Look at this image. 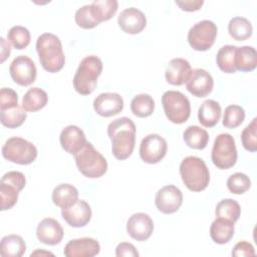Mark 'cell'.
I'll use <instances>...</instances> for the list:
<instances>
[{
    "mask_svg": "<svg viewBox=\"0 0 257 257\" xmlns=\"http://www.w3.org/2000/svg\"><path fill=\"white\" fill-rule=\"evenodd\" d=\"M136 132L135 122L126 116L108 123L107 136L111 141V152L115 159L121 161L132 156L136 145Z\"/></svg>",
    "mask_w": 257,
    "mask_h": 257,
    "instance_id": "obj_1",
    "label": "cell"
},
{
    "mask_svg": "<svg viewBox=\"0 0 257 257\" xmlns=\"http://www.w3.org/2000/svg\"><path fill=\"white\" fill-rule=\"evenodd\" d=\"M36 51L41 66L44 70L55 73L65 64V56L61 41L55 34L46 32L36 40Z\"/></svg>",
    "mask_w": 257,
    "mask_h": 257,
    "instance_id": "obj_2",
    "label": "cell"
},
{
    "mask_svg": "<svg viewBox=\"0 0 257 257\" xmlns=\"http://www.w3.org/2000/svg\"><path fill=\"white\" fill-rule=\"evenodd\" d=\"M102 71V61L95 55L85 56L79 63L73 76V87L81 95L93 92L97 84V78Z\"/></svg>",
    "mask_w": 257,
    "mask_h": 257,
    "instance_id": "obj_3",
    "label": "cell"
},
{
    "mask_svg": "<svg viewBox=\"0 0 257 257\" xmlns=\"http://www.w3.org/2000/svg\"><path fill=\"white\" fill-rule=\"evenodd\" d=\"M180 175L185 186L192 192H201L210 183L207 165L201 158L195 156H189L181 162Z\"/></svg>",
    "mask_w": 257,
    "mask_h": 257,
    "instance_id": "obj_4",
    "label": "cell"
},
{
    "mask_svg": "<svg viewBox=\"0 0 257 257\" xmlns=\"http://www.w3.org/2000/svg\"><path fill=\"white\" fill-rule=\"evenodd\" d=\"M75 164L78 171L86 178L97 179L102 177L107 171V162L104 157L94 149L91 143L85 146L74 155Z\"/></svg>",
    "mask_w": 257,
    "mask_h": 257,
    "instance_id": "obj_5",
    "label": "cell"
},
{
    "mask_svg": "<svg viewBox=\"0 0 257 257\" xmlns=\"http://www.w3.org/2000/svg\"><path fill=\"white\" fill-rule=\"evenodd\" d=\"M162 104L167 118L173 123H184L190 117V100L181 91L168 90L164 92L162 96Z\"/></svg>",
    "mask_w": 257,
    "mask_h": 257,
    "instance_id": "obj_6",
    "label": "cell"
},
{
    "mask_svg": "<svg viewBox=\"0 0 257 257\" xmlns=\"http://www.w3.org/2000/svg\"><path fill=\"white\" fill-rule=\"evenodd\" d=\"M2 156L8 162L18 165H29L37 158V149L32 143L23 138L12 137L3 145Z\"/></svg>",
    "mask_w": 257,
    "mask_h": 257,
    "instance_id": "obj_7",
    "label": "cell"
},
{
    "mask_svg": "<svg viewBox=\"0 0 257 257\" xmlns=\"http://www.w3.org/2000/svg\"><path fill=\"white\" fill-rule=\"evenodd\" d=\"M238 154L235 140L230 134H220L214 141L211 160L221 170H227L235 166Z\"/></svg>",
    "mask_w": 257,
    "mask_h": 257,
    "instance_id": "obj_8",
    "label": "cell"
},
{
    "mask_svg": "<svg viewBox=\"0 0 257 257\" xmlns=\"http://www.w3.org/2000/svg\"><path fill=\"white\" fill-rule=\"evenodd\" d=\"M217 25L211 20H201L194 24L188 32V42L197 51H206L215 43L217 37Z\"/></svg>",
    "mask_w": 257,
    "mask_h": 257,
    "instance_id": "obj_9",
    "label": "cell"
},
{
    "mask_svg": "<svg viewBox=\"0 0 257 257\" xmlns=\"http://www.w3.org/2000/svg\"><path fill=\"white\" fill-rule=\"evenodd\" d=\"M168 150L166 140L157 134L146 136L140 145V157L147 164H157L162 161Z\"/></svg>",
    "mask_w": 257,
    "mask_h": 257,
    "instance_id": "obj_10",
    "label": "cell"
},
{
    "mask_svg": "<svg viewBox=\"0 0 257 257\" xmlns=\"http://www.w3.org/2000/svg\"><path fill=\"white\" fill-rule=\"evenodd\" d=\"M9 73L15 83L21 86H28L35 81L37 69L30 57L19 55L12 60L9 66Z\"/></svg>",
    "mask_w": 257,
    "mask_h": 257,
    "instance_id": "obj_11",
    "label": "cell"
},
{
    "mask_svg": "<svg viewBox=\"0 0 257 257\" xmlns=\"http://www.w3.org/2000/svg\"><path fill=\"white\" fill-rule=\"evenodd\" d=\"M155 204L157 209L163 214H173L183 204L182 191L174 185L165 186L156 193Z\"/></svg>",
    "mask_w": 257,
    "mask_h": 257,
    "instance_id": "obj_12",
    "label": "cell"
},
{
    "mask_svg": "<svg viewBox=\"0 0 257 257\" xmlns=\"http://www.w3.org/2000/svg\"><path fill=\"white\" fill-rule=\"evenodd\" d=\"M214 87L212 75L203 68H195L186 81L187 90L197 97H205L211 93Z\"/></svg>",
    "mask_w": 257,
    "mask_h": 257,
    "instance_id": "obj_13",
    "label": "cell"
},
{
    "mask_svg": "<svg viewBox=\"0 0 257 257\" xmlns=\"http://www.w3.org/2000/svg\"><path fill=\"white\" fill-rule=\"evenodd\" d=\"M154 231V222L152 218L143 212L133 214L126 222L127 234L137 241L149 239Z\"/></svg>",
    "mask_w": 257,
    "mask_h": 257,
    "instance_id": "obj_14",
    "label": "cell"
},
{
    "mask_svg": "<svg viewBox=\"0 0 257 257\" xmlns=\"http://www.w3.org/2000/svg\"><path fill=\"white\" fill-rule=\"evenodd\" d=\"M119 28L127 34H138L147 26V18L143 11L130 7L122 10L117 17Z\"/></svg>",
    "mask_w": 257,
    "mask_h": 257,
    "instance_id": "obj_15",
    "label": "cell"
},
{
    "mask_svg": "<svg viewBox=\"0 0 257 257\" xmlns=\"http://www.w3.org/2000/svg\"><path fill=\"white\" fill-rule=\"evenodd\" d=\"M91 208L84 200H77L72 206L61 209V216L71 227L80 228L87 225L91 219Z\"/></svg>",
    "mask_w": 257,
    "mask_h": 257,
    "instance_id": "obj_16",
    "label": "cell"
},
{
    "mask_svg": "<svg viewBox=\"0 0 257 257\" xmlns=\"http://www.w3.org/2000/svg\"><path fill=\"white\" fill-rule=\"evenodd\" d=\"M93 108L100 116L109 117L123 109V99L116 92H102L94 98Z\"/></svg>",
    "mask_w": 257,
    "mask_h": 257,
    "instance_id": "obj_17",
    "label": "cell"
},
{
    "mask_svg": "<svg viewBox=\"0 0 257 257\" xmlns=\"http://www.w3.org/2000/svg\"><path fill=\"white\" fill-rule=\"evenodd\" d=\"M100 245L88 237L70 240L64 247L63 254L66 257H92L99 253Z\"/></svg>",
    "mask_w": 257,
    "mask_h": 257,
    "instance_id": "obj_18",
    "label": "cell"
},
{
    "mask_svg": "<svg viewBox=\"0 0 257 257\" xmlns=\"http://www.w3.org/2000/svg\"><path fill=\"white\" fill-rule=\"evenodd\" d=\"M36 236L41 243L54 246L61 242L63 238V229L57 220L53 218H44L37 225Z\"/></svg>",
    "mask_w": 257,
    "mask_h": 257,
    "instance_id": "obj_19",
    "label": "cell"
},
{
    "mask_svg": "<svg viewBox=\"0 0 257 257\" xmlns=\"http://www.w3.org/2000/svg\"><path fill=\"white\" fill-rule=\"evenodd\" d=\"M59 142L61 148L71 155H75L87 143L83 131L74 124L67 125L61 131Z\"/></svg>",
    "mask_w": 257,
    "mask_h": 257,
    "instance_id": "obj_20",
    "label": "cell"
},
{
    "mask_svg": "<svg viewBox=\"0 0 257 257\" xmlns=\"http://www.w3.org/2000/svg\"><path fill=\"white\" fill-rule=\"evenodd\" d=\"M191 71L192 68L190 62L185 58L177 57L173 58L168 63L165 70V77L168 83L180 86L186 83Z\"/></svg>",
    "mask_w": 257,
    "mask_h": 257,
    "instance_id": "obj_21",
    "label": "cell"
},
{
    "mask_svg": "<svg viewBox=\"0 0 257 257\" xmlns=\"http://www.w3.org/2000/svg\"><path fill=\"white\" fill-rule=\"evenodd\" d=\"M222 109L214 99L205 100L198 109V119L200 123L205 127L215 126L221 118Z\"/></svg>",
    "mask_w": 257,
    "mask_h": 257,
    "instance_id": "obj_22",
    "label": "cell"
},
{
    "mask_svg": "<svg viewBox=\"0 0 257 257\" xmlns=\"http://www.w3.org/2000/svg\"><path fill=\"white\" fill-rule=\"evenodd\" d=\"M77 200L78 191L70 184H59L52 191V202L61 209L72 206Z\"/></svg>",
    "mask_w": 257,
    "mask_h": 257,
    "instance_id": "obj_23",
    "label": "cell"
},
{
    "mask_svg": "<svg viewBox=\"0 0 257 257\" xmlns=\"http://www.w3.org/2000/svg\"><path fill=\"white\" fill-rule=\"evenodd\" d=\"M234 231V222L222 218H216L211 224L210 236L215 243L223 245L233 238Z\"/></svg>",
    "mask_w": 257,
    "mask_h": 257,
    "instance_id": "obj_24",
    "label": "cell"
},
{
    "mask_svg": "<svg viewBox=\"0 0 257 257\" xmlns=\"http://www.w3.org/2000/svg\"><path fill=\"white\" fill-rule=\"evenodd\" d=\"M257 52L253 46L244 45L237 47L235 53V66L237 70L249 72L256 68Z\"/></svg>",
    "mask_w": 257,
    "mask_h": 257,
    "instance_id": "obj_25",
    "label": "cell"
},
{
    "mask_svg": "<svg viewBox=\"0 0 257 257\" xmlns=\"http://www.w3.org/2000/svg\"><path fill=\"white\" fill-rule=\"evenodd\" d=\"M26 251L23 238L16 234L4 236L0 243V254L2 257H21Z\"/></svg>",
    "mask_w": 257,
    "mask_h": 257,
    "instance_id": "obj_26",
    "label": "cell"
},
{
    "mask_svg": "<svg viewBox=\"0 0 257 257\" xmlns=\"http://www.w3.org/2000/svg\"><path fill=\"white\" fill-rule=\"evenodd\" d=\"M48 101V95L45 90L39 87L29 88L23 98L22 106L26 111H37L43 108Z\"/></svg>",
    "mask_w": 257,
    "mask_h": 257,
    "instance_id": "obj_27",
    "label": "cell"
},
{
    "mask_svg": "<svg viewBox=\"0 0 257 257\" xmlns=\"http://www.w3.org/2000/svg\"><path fill=\"white\" fill-rule=\"evenodd\" d=\"M186 145L195 150H203L209 142V135L206 130L198 125H190L183 133Z\"/></svg>",
    "mask_w": 257,
    "mask_h": 257,
    "instance_id": "obj_28",
    "label": "cell"
},
{
    "mask_svg": "<svg viewBox=\"0 0 257 257\" xmlns=\"http://www.w3.org/2000/svg\"><path fill=\"white\" fill-rule=\"evenodd\" d=\"M117 7L116 0H94L90 4L91 14L98 23L109 20L115 14Z\"/></svg>",
    "mask_w": 257,
    "mask_h": 257,
    "instance_id": "obj_29",
    "label": "cell"
},
{
    "mask_svg": "<svg viewBox=\"0 0 257 257\" xmlns=\"http://www.w3.org/2000/svg\"><path fill=\"white\" fill-rule=\"evenodd\" d=\"M228 32L233 39L237 41H244L251 37L253 27L247 18L236 16L229 21Z\"/></svg>",
    "mask_w": 257,
    "mask_h": 257,
    "instance_id": "obj_30",
    "label": "cell"
},
{
    "mask_svg": "<svg viewBox=\"0 0 257 257\" xmlns=\"http://www.w3.org/2000/svg\"><path fill=\"white\" fill-rule=\"evenodd\" d=\"M22 105H15L0 109V120L1 123L8 128H16L23 124L26 119L27 113Z\"/></svg>",
    "mask_w": 257,
    "mask_h": 257,
    "instance_id": "obj_31",
    "label": "cell"
},
{
    "mask_svg": "<svg viewBox=\"0 0 257 257\" xmlns=\"http://www.w3.org/2000/svg\"><path fill=\"white\" fill-rule=\"evenodd\" d=\"M154 109L155 100L148 93L137 94L131 101V110L138 117H148L154 112Z\"/></svg>",
    "mask_w": 257,
    "mask_h": 257,
    "instance_id": "obj_32",
    "label": "cell"
},
{
    "mask_svg": "<svg viewBox=\"0 0 257 257\" xmlns=\"http://www.w3.org/2000/svg\"><path fill=\"white\" fill-rule=\"evenodd\" d=\"M237 46L235 45H224L222 46L216 56V62L220 70L225 73H234L236 72L235 66V53Z\"/></svg>",
    "mask_w": 257,
    "mask_h": 257,
    "instance_id": "obj_33",
    "label": "cell"
},
{
    "mask_svg": "<svg viewBox=\"0 0 257 257\" xmlns=\"http://www.w3.org/2000/svg\"><path fill=\"white\" fill-rule=\"evenodd\" d=\"M240 214H241V207L239 203L230 198L221 200L217 204L215 209L216 218H222L234 223L238 221Z\"/></svg>",
    "mask_w": 257,
    "mask_h": 257,
    "instance_id": "obj_34",
    "label": "cell"
},
{
    "mask_svg": "<svg viewBox=\"0 0 257 257\" xmlns=\"http://www.w3.org/2000/svg\"><path fill=\"white\" fill-rule=\"evenodd\" d=\"M7 39L16 49L21 50L29 45L31 35L26 27L15 25L9 29L7 33Z\"/></svg>",
    "mask_w": 257,
    "mask_h": 257,
    "instance_id": "obj_35",
    "label": "cell"
},
{
    "mask_svg": "<svg viewBox=\"0 0 257 257\" xmlns=\"http://www.w3.org/2000/svg\"><path fill=\"white\" fill-rule=\"evenodd\" d=\"M245 119V110L242 106L237 104L228 105L225 108L223 115V125L228 128L238 127Z\"/></svg>",
    "mask_w": 257,
    "mask_h": 257,
    "instance_id": "obj_36",
    "label": "cell"
},
{
    "mask_svg": "<svg viewBox=\"0 0 257 257\" xmlns=\"http://www.w3.org/2000/svg\"><path fill=\"white\" fill-rule=\"evenodd\" d=\"M19 192H21L17 187L6 183H0V197H1V211H6L11 209L18 200Z\"/></svg>",
    "mask_w": 257,
    "mask_h": 257,
    "instance_id": "obj_37",
    "label": "cell"
},
{
    "mask_svg": "<svg viewBox=\"0 0 257 257\" xmlns=\"http://www.w3.org/2000/svg\"><path fill=\"white\" fill-rule=\"evenodd\" d=\"M228 190L235 195H242L247 192L251 187L250 178L244 173H235L232 174L227 180Z\"/></svg>",
    "mask_w": 257,
    "mask_h": 257,
    "instance_id": "obj_38",
    "label": "cell"
},
{
    "mask_svg": "<svg viewBox=\"0 0 257 257\" xmlns=\"http://www.w3.org/2000/svg\"><path fill=\"white\" fill-rule=\"evenodd\" d=\"M257 118L254 117L252 121L242 131L241 142L244 149L248 152L254 153L257 151Z\"/></svg>",
    "mask_w": 257,
    "mask_h": 257,
    "instance_id": "obj_39",
    "label": "cell"
},
{
    "mask_svg": "<svg viewBox=\"0 0 257 257\" xmlns=\"http://www.w3.org/2000/svg\"><path fill=\"white\" fill-rule=\"evenodd\" d=\"M74 20L76 24L83 29H91L99 24L91 14L90 4L78 8L74 14Z\"/></svg>",
    "mask_w": 257,
    "mask_h": 257,
    "instance_id": "obj_40",
    "label": "cell"
},
{
    "mask_svg": "<svg viewBox=\"0 0 257 257\" xmlns=\"http://www.w3.org/2000/svg\"><path fill=\"white\" fill-rule=\"evenodd\" d=\"M18 104V95L15 90L9 87H3L0 90V109L15 106Z\"/></svg>",
    "mask_w": 257,
    "mask_h": 257,
    "instance_id": "obj_41",
    "label": "cell"
},
{
    "mask_svg": "<svg viewBox=\"0 0 257 257\" xmlns=\"http://www.w3.org/2000/svg\"><path fill=\"white\" fill-rule=\"evenodd\" d=\"M1 182H6L9 183L15 187H17L20 191H22L25 187L26 184V179L23 173L18 172V171H10L5 173L2 178Z\"/></svg>",
    "mask_w": 257,
    "mask_h": 257,
    "instance_id": "obj_42",
    "label": "cell"
},
{
    "mask_svg": "<svg viewBox=\"0 0 257 257\" xmlns=\"http://www.w3.org/2000/svg\"><path fill=\"white\" fill-rule=\"evenodd\" d=\"M231 254L234 257L254 256L255 255V249H254V247L251 243H249L247 241H240L234 246Z\"/></svg>",
    "mask_w": 257,
    "mask_h": 257,
    "instance_id": "obj_43",
    "label": "cell"
},
{
    "mask_svg": "<svg viewBox=\"0 0 257 257\" xmlns=\"http://www.w3.org/2000/svg\"><path fill=\"white\" fill-rule=\"evenodd\" d=\"M116 257H138L139 252L136 247L128 242H121L115 248Z\"/></svg>",
    "mask_w": 257,
    "mask_h": 257,
    "instance_id": "obj_44",
    "label": "cell"
},
{
    "mask_svg": "<svg viewBox=\"0 0 257 257\" xmlns=\"http://www.w3.org/2000/svg\"><path fill=\"white\" fill-rule=\"evenodd\" d=\"M175 3L184 11L192 12L199 10L204 4L203 0H183V1H175Z\"/></svg>",
    "mask_w": 257,
    "mask_h": 257,
    "instance_id": "obj_45",
    "label": "cell"
},
{
    "mask_svg": "<svg viewBox=\"0 0 257 257\" xmlns=\"http://www.w3.org/2000/svg\"><path fill=\"white\" fill-rule=\"evenodd\" d=\"M1 62H4L7 57H9L11 52V47L8 41H6L3 37H1Z\"/></svg>",
    "mask_w": 257,
    "mask_h": 257,
    "instance_id": "obj_46",
    "label": "cell"
},
{
    "mask_svg": "<svg viewBox=\"0 0 257 257\" xmlns=\"http://www.w3.org/2000/svg\"><path fill=\"white\" fill-rule=\"evenodd\" d=\"M38 255H50V256H53V253H51V252H49V251H42V250H39V249H37V250H35L34 252H32L31 254H30V256H38Z\"/></svg>",
    "mask_w": 257,
    "mask_h": 257,
    "instance_id": "obj_47",
    "label": "cell"
}]
</instances>
